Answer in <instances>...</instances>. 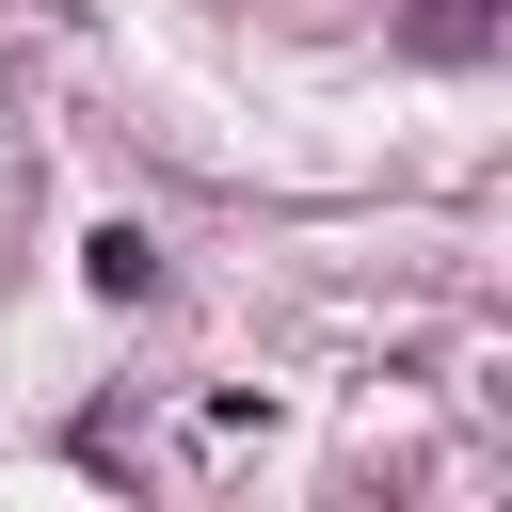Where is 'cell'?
Returning <instances> with one entry per match:
<instances>
[{
    "mask_svg": "<svg viewBox=\"0 0 512 512\" xmlns=\"http://www.w3.org/2000/svg\"><path fill=\"white\" fill-rule=\"evenodd\" d=\"M96 288H112V304H144V288H160V256H144V224H112V240H96Z\"/></svg>",
    "mask_w": 512,
    "mask_h": 512,
    "instance_id": "6da1fadb",
    "label": "cell"
}]
</instances>
